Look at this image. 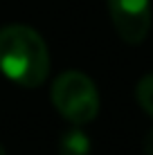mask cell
<instances>
[{"mask_svg": "<svg viewBox=\"0 0 153 155\" xmlns=\"http://www.w3.org/2000/svg\"><path fill=\"white\" fill-rule=\"evenodd\" d=\"M144 155H153V130H149L144 137Z\"/></svg>", "mask_w": 153, "mask_h": 155, "instance_id": "6", "label": "cell"}, {"mask_svg": "<svg viewBox=\"0 0 153 155\" xmlns=\"http://www.w3.org/2000/svg\"><path fill=\"white\" fill-rule=\"evenodd\" d=\"M54 108L72 124H88L99 113V92L83 72H63L52 83Z\"/></svg>", "mask_w": 153, "mask_h": 155, "instance_id": "2", "label": "cell"}, {"mask_svg": "<svg viewBox=\"0 0 153 155\" xmlns=\"http://www.w3.org/2000/svg\"><path fill=\"white\" fill-rule=\"evenodd\" d=\"M135 97H138V104L142 106V110L153 117V74H146L140 79L138 88H135Z\"/></svg>", "mask_w": 153, "mask_h": 155, "instance_id": "5", "label": "cell"}, {"mask_svg": "<svg viewBox=\"0 0 153 155\" xmlns=\"http://www.w3.org/2000/svg\"><path fill=\"white\" fill-rule=\"evenodd\" d=\"M0 155H7V153H5V148H2V144H0Z\"/></svg>", "mask_w": 153, "mask_h": 155, "instance_id": "7", "label": "cell"}, {"mask_svg": "<svg viewBox=\"0 0 153 155\" xmlns=\"http://www.w3.org/2000/svg\"><path fill=\"white\" fill-rule=\"evenodd\" d=\"M108 12L122 41L140 45L151 29V2L149 0H108Z\"/></svg>", "mask_w": 153, "mask_h": 155, "instance_id": "3", "label": "cell"}, {"mask_svg": "<svg viewBox=\"0 0 153 155\" xmlns=\"http://www.w3.org/2000/svg\"><path fill=\"white\" fill-rule=\"evenodd\" d=\"M90 153V142L88 135L81 130H70L61 137L59 142V155H88Z\"/></svg>", "mask_w": 153, "mask_h": 155, "instance_id": "4", "label": "cell"}, {"mask_svg": "<svg viewBox=\"0 0 153 155\" xmlns=\"http://www.w3.org/2000/svg\"><path fill=\"white\" fill-rule=\"evenodd\" d=\"M0 72L23 88H38L50 72V52L43 36L27 25L2 27Z\"/></svg>", "mask_w": 153, "mask_h": 155, "instance_id": "1", "label": "cell"}]
</instances>
